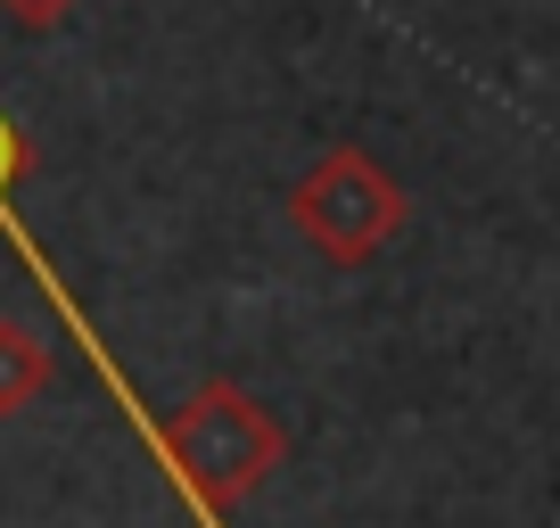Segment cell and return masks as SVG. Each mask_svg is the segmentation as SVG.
Here are the masks:
<instances>
[{"label": "cell", "instance_id": "3957f363", "mask_svg": "<svg viewBox=\"0 0 560 528\" xmlns=\"http://www.w3.org/2000/svg\"><path fill=\"white\" fill-rule=\"evenodd\" d=\"M289 215H298V231H305L330 264H363L380 240H396L404 191L363 158V149H330V158H322L314 174L289 191Z\"/></svg>", "mask_w": 560, "mask_h": 528}, {"label": "cell", "instance_id": "277c9868", "mask_svg": "<svg viewBox=\"0 0 560 528\" xmlns=\"http://www.w3.org/2000/svg\"><path fill=\"white\" fill-rule=\"evenodd\" d=\"M42 388H50V338L34 322L0 314V422H18Z\"/></svg>", "mask_w": 560, "mask_h": 528}, {"label": "cell", "instance_id": "6da1fadb", "mask_svg": "<svg viewBox=\"0 0 560 528\" xmlns=\"http://www.w3.org/2000/svg\"><path fill=\"white\" fill-rule=\"evenodd\" d=\"M165 438H174V471L165 479H174L182 512H190L198 528H231V504L256 495L264 479L280 471V455H289L280 422L231 380H198L190 405L165 422Z\"/></svg>", "mask_w": 560, "mask_h": 528}, {"label": "cell", "instance_id": "5b68a950", "mask_svg": "<svg viewBox=\"0 0 560 528\" xmlns=\"http://www.w3.org/2000/svg\"><path fill=\"white\" fill-rule=\"evenodd\" d=\"M83 0H0V18L9 25H25V34H50V25H67Z\"/></svg>", "mask_w": 560, "mask_h": 528}, {"label": "cell", "instance_id": "7a4b0ae2", "mask_svg": "<svg viewBox=\"0 0 560 528\" xmlns=\"http://www.w3.org/2000/svg\"><path fill=\"white\" fill-rule=\"evenodd\" d=\"M18 174H25V133H18V124H9V116H0V240H9V248H18V256H25V273H34V289H42V298H50V314L67 322V338H74V347H83V364L100 371V388H107V405L124 413V429H132V438L149 446V462H158V471H174V438H165V422H158V413H149V405H140V388L124 380V364H116V347H107V338H100V322H91L83 306H74V289L58 282V264L42 256V240H34V231H25V215L9 207V191H18Z\"/></svg>", "mask_w": 560, "mask_h": 528}]
</instances>
